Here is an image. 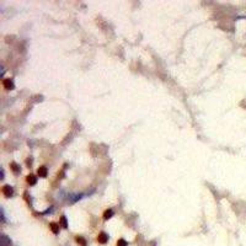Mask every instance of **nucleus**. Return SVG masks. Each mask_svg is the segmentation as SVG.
<instances>
[{
	"instance_id": "9d476101",
	"label": "nucleus",
	"mask_w": 246,
	"mask_h": 246,
	"mask_svg": "<svg viewBox=\"0 0 246 246\" xmlns=\"http://www.w3.org/2000/svg\"><path fill=\"white\" fill-rule=\"evenodd\" d=\"M60 224H62V226H63L64 229H67V228H68V224H67V218H65V217H62V218H60Z\"/></svg>"
},
{
	"instance_id": "0eeeda50",
	"label": "nucleus",
	"mask_w": 246,
	"mask_h": 246,
	"mask_svg": "<svg viewBox=\"0 0 246 246\" xmlns=\"http://www.w3.org/2000/svg\"><path fill=\"white\" fill-rule=\"evenodd\" d=\"M75 240H76V242H77V245H79V246H86V240H85L84 238H81V236H76Z\"/></svg>"
},
{
	"instance_id": "1a4fd4ad",
	"label": "nucleus",
	"mask_w": 246,
	"mask_h": 246,
	"mask_svg": "<svg viewBox=\"0 0 246 246\" xmlns=\"http://www.w3.org/2000/svg\"><path fill=\"white\" fill-rule=\"evenodd\" d=\"M10 169H11L12 171H14L15 174H17V172L20 171V167H19V166H17L15 162H11V164H10Z\"/></svg>"
},
{
	"instance_id": "7ed1b4c3",
	"label": "nucleus",
	"mask_w": 246,
	"mask_h": 246,
	"mask_svg": "<svg viewBox=\"0 0 246 246\" xmlns=\"http://www.w3.org/2000/svg\"><path fill=\"white\" fill-rule=\"evenodd\" d=\"M3 84H4V87L6 90H12V89H14V83H12L11 79H5L3 81Z\"/></svg>"
},
{
	"instance_id": "20e7f679",
	"label": "nucleus",
	"mask_w": 246,
	"mask_h": 246,
	"mask_svg": "<svg viewBox=\"0 0 246 246\" xmlns=\"http://www.w3.org/2000/svg\"><path fill=\"white\" fill-rule=\"evenodd\" d=\"M26 181H27V184H29V185H35V184L37 182V178H36L35 175L30 174L27 177H26Z\"/></svg>"
},
{
	"instance_id": "39448f33",
	"label": "nucleus",
	"mask_w": 246,
	"mask_h": 246,
	"mask_svg": "<svg viewBox=\"0 0 246 246\" xmlns=\"http://www.w3.org/2000/svg\"><path fill=\"white\" fill-rule=\"evenodd\" d=\"M37 172H38V175H40L41 177H46V176H47V167H46V166H41V167H38Z\"/></svg>"
},
{
	"instance_id": "9b49d317",
	"label": "nucleus",
	"mask_w": 246,
	"mask_h": 246,
	"mask_svg": "<svg viewBox=\"0 0 246 246\" xmlns=\"http://www.w3.org/2000/svg\"><path fill=\"white\" fill-rule=\"evenodd\" d=\"M117 246H127V241L124 239H120L117 241Z\"/></svg>"
},
{
	"instance_id": "423d86ee",
	"label": "nucleus",
	"mask_w": 246,
	"mask_h": 246,
	"mask_svg": "<svg viewBox=\"0 0 246 246\" xmlns=\"http://www.w3.org/2000/svg\"><path fill=\"white\" fill-rule=\"evenodd\" d=\"M49 228L52 229V231H53L54 234H58V232H59V224H57V223H50Z\"/></svg>"
},
{
	"instance_id": "f03ea898",
	"label": "nucleus",
	"mask_w": 246,
	"mask_h": 246,
	"mask_svg": "<svg viewBox=\"0 0 246 246\" xmlns=\"http://www.w3.org/2000/svg\"><path fill=\"white\" fill-rule=\"evenodd\" d=\"M97 241L100 242V244H106L107 241H108V236H107V234L106 232H100L99 234V236H97Z\"/></svg>"
},
{
	"instance_id": "6e6552de",
	"label": "nucleus",
	"mask_w": 246,
	"mask_h": 246,
	"mask_svg": "<svg viewBox=\"0 0 246 246\" xmlns=\"http://www.w3.org/2000/svg\"><path fill=\"white\" fill-rule=\"evenodd\" d=\"M112 215H113L112 209H106L105 213H103V219H105V220H107V219H110Z\"/></svg>"
},
{
	"instance_id": "f257e3e1",
	"label": "nucleus",
	"mask_w": 246,
	"mask_h": 246,
	"mask_svg": "<svg viewBox=\"0 0 246 246\" xmlns=\"http://www.w3.org/2000/svg\"><path fill=\"white\" fill-rule=\"evenodd\" d=\"M2 191H3V193H4L5 197H11L12 193H14V190H12V187L9 186V185H4L3 188H2Z\"/></svg>"
}]
</instances>
